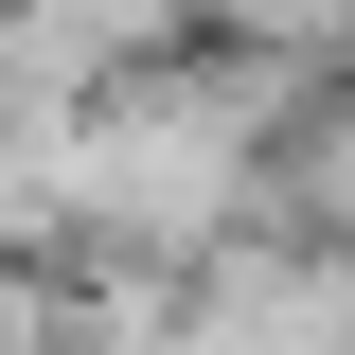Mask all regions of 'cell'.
I'll use <instances>...</instances> for the list:
<instances>
[{"label":"cell","instance_id":"obj_1","mask_svg":"<svg viewBox=\"0 0 355 355\" xmlns=\"http://www.w3.org/2000/svg\"><path fill=\"white\" fill-rule=\"evenodd\" d=\"M0 355H89V338H71V284H53V266H0Z\"/></svg>","mask_w":355,"mask_h":355}]
</instances>
